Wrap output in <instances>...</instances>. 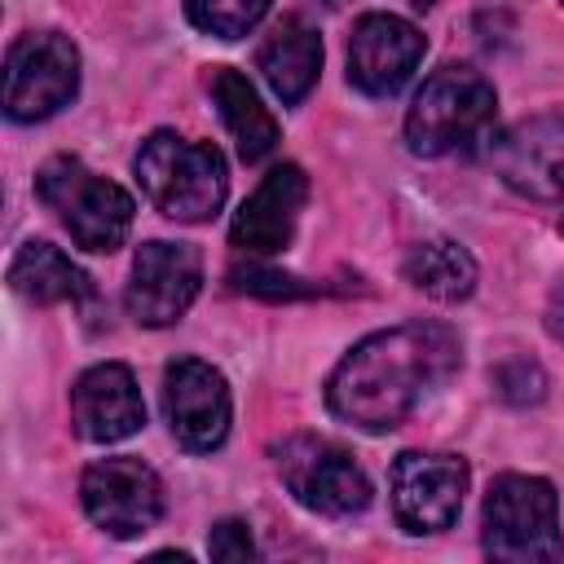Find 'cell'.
<instances>
[{
	"label": "cell",
	"mask_w": 564,
	"mask_h": 564,
	"mask_svg": "<svg viewBox=\"0 0 564 564\" xmlns=\"http://www.w3.org/2000/svg\"><path fill=\"white\" fill-rule=\"evenodd\" d=\"M423 48L427 40L419 35L414 22L397 13H366L357 18L348 40V84L361 88L366 97H392L423 62Z\"/></svg>",
	"instance_id": "12"
},
{
	"label": "cell",
	"mask_w": 564,
	"mask_h": 564,
	"mask_svg": "<svg viewBox=\"0 0 564 564\" xmlns=\"http://www.w3.org/2000/svg\"><path fill=\"white\" fill-rule=\"evenodd\" d=\"M70 423L93 445H110V441L132 436L145 423L141 388H137L132 370L119 361H101V366L84 370L70 388Z\"/></svg>",
	"instance_id": "15"
},
{
	"label": "cell",
	"mask_w": 564,
	"mask_h": 564,
	"mask_svg": "<svg viewBox=\"0 0 564 564\" xmlns=\"http://www.w3.org/2000/svg\"><path fill=\"white\" fill-rule=\"evenodd\" d=\"M273 0H185V18L203 31V35H216V40H238L247 35L264 13H269Z\"/></svg>",
	"instance_id": "20"
},
{
	"label": "cell",
	"mask_w": 564,
	"mask_h": 564,
	"mask_svg": "<svg viewBox=\"0 0 564 564\" xmlns=\"http://www.w3.org/2000/svg\"><path fill=\"white\" fill-rule=\"evenodd\" d=\"M560 229H564V225H560Z\"/></svg>",
	"instance_id": "28"
},
{
	"label": "cell",
	"mask_w": 564,
	"mask_h": 564,
	"mask_svg": "<svg viewBox=\"0 0 564 564\" xmlns=\"http://www.w3.org/2000/svg\"><path fill=\"white\" fill-rule=\"evenodd\" d=\"M498 176L538 203H564V115H538L494 141Z\"/></svg>",
	"instance_id": "13"
},
{
	"label": "cell",
	"mask_w": 564,
	"mask_h": 564,
	"mask_svg": "<svg viewBox=\"0 0 564 564\" xmlns=\"http://www.w3.org/2000/svg\"><path fill=\"white\" fill-rule=\"evenodd\" d=\"M203 286V260L189 242H141L132 260V282H128V313L141 326H172L198 295Z\"/></svg>",
	"instance_id": "10"
},
{
	"label": "cell",
	"mask_w": 564,
	"mask_h": 564,
	"mask_svg": "<svg viewBox=\"0 0 564 564\" xmlns=\"http://www.w3.org/2000/svg\"><path fill=\"white\" fill-rule=\"evenodd\" d=\"M480 529H485L480 533L485 555L507 564H546L564 555L560 498L542 476H520V471L498 476L485 494Z\"/></svg>",
	"instance_id": "4"
},
{
	"label": "cell",
	"mask_w": 564,
	"mask_h": 564,
	"mask_svg": "<svg viewBox=\"0 0 564 564\" xmlns=\"http://www.w3.org/2000/svg\"><path fill=\"white\" fill-rule=\"evenodd\" d=\"M542 322H546V335L564 344V282L546 295V313H542Z\"/></svg>",
	"instance_id": "24"
},
{
	"label": "cell",
	"mask_w": 564,
	"mask_h": 564,
	"mask_svg": "<svg viewBox=\"0 0 564 564\" xmlns=\"http://www.w3.org/2000/svg\"><path fill=\"white\" fill-rule=\"evenodd\" d=\"M207 551H212V560H251L256 555V542H251V533H247L242 520H220V524H212Z\"/></svg>",
	"instance_id": "23"
},
{
	"label": "cell",
	"mask_w": 564,
	"mask_h": 564,
	"mask_svg": "<svg viewBox=\"0 0 564 564\" xmlns=\"http://www.w3.org/2000/svg\"><path fill=\"white\" fill-rule=\"evenodd\" d=\"M322 4H326V9H339V4H348V0H322Z\"/></svg>",
	"instance_id": "26"
},
{
	"label": "cell",
	"mask_w": 564,
	"mask_h": 564,
	"mask_svg": "<svg viewBox=\"0 0 564 564\" xmlns=\"http://www.w3.org/2000/svg\"><path fill=\"white\" fill-rule=\"evenodd\" d=\"M498 97L494 84L471 66H441L423 79L405 110V145L423 159L454 154L458 145L476 141L494 123Z\"/></svg>",
	"instance_id": "3"
},
{
	"label": "cell",
	"mask_w": 564,
	"mask_h": 564,
	"mask_svg": "<svg viewBox=\"0 0 564 564\" xmlns=\"http://www.w3.org/2000/svg\"><path fill=\"white\" fill-rule=\"evenodd\" d=\"M35 194L48 212H57V220L70 229V238L84 251H115L123 247L128 229H132V194L97 172H88L79 159L57 154L40 167L35 176Z\"/></svg>",
	"instance_id": "5"
},
{
	"label": "cell",
	"mask_w": 564,
	"mask_h": 564,
	"mask_svg": "<svg viewBox=\"0 0 564 564\" xmlns=\"http://www.w3.org/2000/svg\"><path fill=\"white\" fill-rule=\"evenodd\" d=\"M304 198H308V176L300 163L269 167L264 181L251 189V198L234 212L229 242L247 256H278L295 234Z\"/></svg>",
	"instance_id": "14"
},
{
	"label": "cell",
	"mask_w": 564,
	"mask_h": 564,
	"mask_svg": "<svg viewBox=\"0 0 564 564\" xmlns=\"http://www.w3.org/2000/svg\"><path fill=\"white\" fill-rule=\"evenodd\" d=\"M392 516L405 533H441L458 520L467 494V463L458 454L405 449L388 476Z\"/></svg>",
	"instance_id": "9"
},
{
	"label": "cell",
	"mask_w": 564,
	"mask_h": 564,
	"mask_svg": "<svg viewBox=\"0 0 564 564\" xmlns=\"http://www.w3.org/2000/svg\"><path fill=\"white\" fill-rule=\"evenodd\" d=\"M137 181L167 220H185V225L212 220L229 189L225 154L207 141H185L176 132H150L141 141Z\"/></svg>",
	"instance_id": "2"
},
{
	"label": "cell",
	"mask_w": 564,
	"mask_h": 564,
	"mask_svg": "<svg viewBox=\"0 0 564 564\" xmlns=\"http://www.w3.org/2000/svg\"><path fill=\"white\" fill-rule=\"evenodd\" d=\"M256 62H260V75L269 79V88L282 97V106H300V101L313 93V84H317V70H322V40H317V31H313L304 18L286 13V18L264 35Z\"/></svg>",
	"instance_id": "16"
},
{
	"label": "cell",
	"mask_w": 564,
	"mask_h": 564,
	"mask_svg": "<svg viewBox=\"0 0 564 564\" xmlns=\"http://www.w3.org/2000/svg\"><path fill=\"white\" fill-rule=\"evenodd\" d=\"M79 498H84L88 520L106 529L110 538H137L154 529L163 516V480L150 463L132 454L93 463L79 480Z\"/></svg>",
	"instance_id": "8"
},
{
	"label": "cell",
	"mask_w": 564,
	"mask_h": 564,
	"mask_svg": "<svg viewBox=\"0 0 564 564\" xmlns=\"http://www.w3.org/2000/svg\"><path fill=\"white\" fill-rule=\"evenodd\" d=\"M463 361L458 335L441 322H405L366 335L330 375L326 405L361 432H392Z\"/></svg>",
	"instance_id": "1"
},
{
	"label": "cell",
	"mask_w": 564,
	"mask_h": 564,
	"mask_svg": "<svg viewBox=\"0 0 564 564\" xmlns=\"http://www.w3.org/2000/svg\"><path fill=\"white\" fill-rule=\"evenodd\" d=\"M273 467L282 476V485L291 489V498L317 516H357L370 507V480L366 471L352 463L348 449H339L326 436H286L282 445H273Z\"/></svg>",
	"instance_id": "6"
},
{
	"label": "cell",
	"mask_w": 564,
	"mask_h": 564,
	"mask_svg": "<svg viewBox=\"0 0 564 564\" xmlns=\"http://www.w3.org/2000/svg\"><path fill=\"white\" fill-rule=\"evenodd\" d=\"M229 282L247 295H264V300H295V295H313V286H304L300 278L291 273H278V269H260V264H247V269H234Z\"/></svg>",
	"instance_id": "22"
},
{
	"label": "cell",
	"mask_w": 564,
	"mask_h": 564,
	"mask_svg": "<svg viewBox=\"0 0 564 564\" xmlns=\"http://www.w3.org/2000/svg\"><path fill=\"white\" fill-rule=\"evenodd\" d=\"M79 93V53L57 31L22 35L4 57V110L18 123H35L70 106Z\"/></svg>",
	"instance_id": "7"
},
{
	"label": "cell",
	"mask_w": 564,
	"mask_h": 564,
	"mask_svg": "<svg viewBox=\"0 0 564 564\" xmlns=\"http://www.w3.org/2000/svg\"><path fill=\"white\" fill-rule=\"evenodd\" d=\"M494 388H498V397H502L507 405H533V401H542V392H546V375H542L538 361L511 357V361H502V366L494 370Z\"/></svg>",
	"instance_id": "21"
},
{
	"label": "cell",
	"mask_w": 564,
	"mask_h": 564,
	"mask_svg": "<svg viewBox=\"0 0 564 564\" xmlns=\"http://www.w3.org/2000/svg\"><path fill=\"white\" fill-rule=\"evenodd\" d=\"M410 4H414V9H432L436 0H410Z\"/></svg>",
	"instance_id": "25"
},
{
	"label": "cell",
	"mask_w": 564,
	"mask_h": 564,
	"mask_svg": "<svg viewBox=\"0 0 564 564\" xmlns=\"http://www.w3.org/2000/svg\"><path fill=\"white\" fill-rule=\"evenodd\" d=\"M405 278L414 291L441 304H458L476 291V260L454 238H427L405 256Z\"/></svg>",
	"instance_id": "19"
},
{
	"label": "cell",
	"mask_w": 564,
	"mask_h": 564,
	"mask_svg": "<svg viewBox=\"0 0 564 564\" xmlns=\"http://www.w3.org/2000/svg\"><path fill=\"white\" fill-rule=\"evenodd\" d=\"M560 4H564V0H560Z\"/></svg>",
	"instance_id": "27"
},
{
	"label": "cell",
	"mask_w": 564,
	"mask_h": 564,
	"mask_svg": "<svg viewBox=\"0 0 564 564\" xmlns=\"http://www.w3.org/2000/svg\"><path fill=\"white\" fill-rule=\"evenodd\" d=\"M163 414L172 436L194 449L207 454L229 436V388L225 375L198 357H181L163 370Z\"/></svg>",
	"instance_id": "11"
},
{
	"label": "cell",
	"mask_w": 564,
	"mask_h": 564,
	"mask_svg": "<svg viewBox=\"0 0 564 564\" xmlns=\"http://www.w3.org/2000/svg\"><path fill=\"white\" fill-rule=\"evenodd\" d=\"M212 97H216V106H220L225 128H229L234 141H238L242 163H260V159H269V154L278 150V123H273V115L264 110L260 93L251 88V79H247L242 70L216 66V75H212Z\"/></svg>",
	"instance_id": "17"
},
{
	"label": "cell",
	"mask_w": 564,
	"mask_h": 564,
	"mask_svg": "<svg viewBox=\"0 0 564 564\" xmlns=\"http://www.w3.org/2000/svg\"><path fill=\"white\" fill-rule=\"evenodd\" d=\"M9 282L18 295L35 304H79L93 295V282L70 256H62L53 242H22V251L9 264Z\"/></svg>",
	"instance_id": "18"
}]
</instances>
